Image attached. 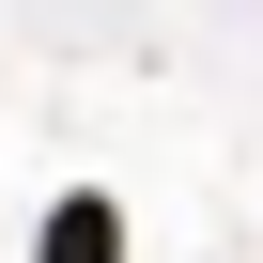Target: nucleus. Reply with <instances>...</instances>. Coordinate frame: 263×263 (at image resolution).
Instances as JSON below:
<instances>
[{"label": "nucleus", "instance_id": "obj_1", "mask_svg": "<svg viewBox=\"0 0 263 263\" xmlns=\"http://www.w3.org/2000/svg\"><path fill=\"white\" fill-rule=\"evenodd\" d=\"M31 263H124V201H108V186H62L47 232H31Z\"/></svg>", "mask_w": 263, "mask_h": 263}]
</instances>
